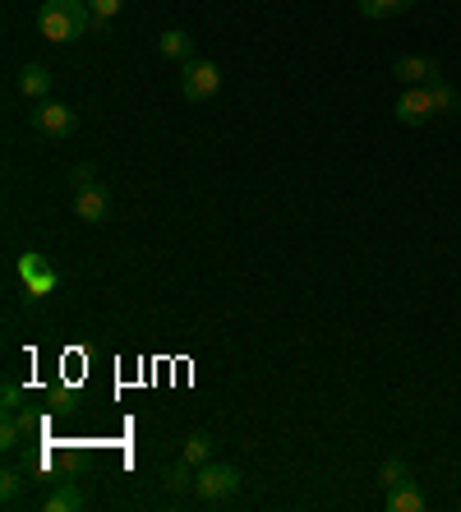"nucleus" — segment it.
Returning a JSON list of instances; mask_svg holds the SVG:
<instances>
[{
  "instance_id": "1",
  "label": "nucleus",
  "mask_w": 461,
  "mask_h": 512,
  "mask_svg": "<svg viewBox=\"0 0 461 512\" xmlns=\"http://www.w3.org/2000/svg\"><path fill=\"white\" fill-rule=\"evenodd\" d=\"M93 10L88 0H42L37 10V33L47 42H79V37L93 33Z\"/></svg>"
},
{
  "instance_id": "2",
  "label": "nucleus",
  "mask_w": 461,
  "mask_h": 512,
  "mask_svg": "<svg viewBox=\"0 0 461 512\" xmlns=\"http://www.w3.org/2000/svg\"><path fill=\"white\" fill-rule=\"evenodd\" d=\"M240 485H245V476H240L236 462H203L199 471H194V499L208 503V508H226V503H236Z\"/></svg>"
},
{
  "instance_id": "3",
  "label": "nucleus",
  "mask_w": 461,
  "mask_h": 512,
  "mask_svg": "<svg viewBox=\"0 0 461 512\" xmlns=\"http://www.w3.org/2000/svg\"><path fill=\"white\" fill-rule=\"evenodd\" d=\"M28 125H33L42 139H70V134L79 130V116H74L65 102L42 97V102H33V111H28Z\"/></svg>"
},
{
  "instance_id": "4",
  "label": "nucleus",
  "mask_w": 461,
  "mask_h": 512,
  "mask_svg": "<svg viewBox=\"0 0 461 512\" xmlns=\"http://www.w3.org/2000/svg\"><path fill=\"white\" fill-rule=\"evenodd\" d=\"M217 93H222V70H217L213 60L180 65V97H185V102H213Z\"/></svg>"
},
{
  "instance_id": "5",
  "label": "nucleus",
  "mask_w": 461,
  "mask_h": 512,
  "mask_svg": "<svg viewBox=\"0 0 461 512\" xmlns=\"http://www.w3.org/2000/svg\"><path fill=\"white\" fill-rule=\"evenodd\" d=\"M19 282H24V291H28V305H37V300L51 296L60 286V273L51 268L47 254L28 250V254H19Z\"/></svg>"
},
{
  "instance_id": "6",
  "label": "nucleus",
  "mask_w": 461,
  "mask_h": 512,
  "mask_svg": "<svg viewBox=\"0 0 461 512\" xmlns=\"http://www.w3.org/2000/svg\"><path fill=\"white\" fill-rule=\"evenodd\" d=\"M74 217L79 222H88V227H102L111 217V194L107 185L97 180V185H83V190H74Z\"/></svg>"
},
{
  "instance_id": "7",
  "label": "nucleus",
  "mask_w": 461,
  "mask_h": 512,
  "mask_svg": "<svg viewBox=\"0 0 461 512\" xmlns=\"http://www.w3.org/2000/svg\"><path fill=\"white\" fill-rule=\"evenodd\" d=\"M434 116H438V107H434V97H429V84H415L397 97V120L402 125H425Z\"/></svg>"
},
{
  "instance_id": "8",
  "label": "nucleus",
  "mask_w": 461,
  "mask_h": 512,
  "mask_svg": "<svg viewBox=\"0 0 461 512\" xmlns=\"http://www.w3.org/2000/svg\"><path fill=\"white\" fill-rule=\"evenodd\" d=\"M392 74H397V84H406V88L434 84V79H438V60L434 56H397V60H392Z\"/></svg>"
},
{
  "instance_id": "9",
  "label": "nucleus",
  "mask_w": 461,
  "mask_h": 512,
  "mask_svg": "<svg viewBox=\"0 0 461 512\" xmlns=\"http://www.w3.org/2000/svg\"><path fill=\"white\" fill-rule=\"evenodd\" d=\"M388 512H425L429 508V494L420 485H415V480H402V485H392L388 489Z\"/></svg>"
},
{
  "instance_id": "10",
  "label": "nucleus",
  "mask_w": 461,
  "mask_h": 512,
  "mask_svg": "<svg viewBox=\"0 0 461 512\" xmlns=\"http://www.w3.org/2000/svg\"><path fill=\"white\" fill-rule=\"evenodd\" d=\"M157 51H162L166 60H176V65H190L194 60V37L185 33V28H166V33L157 37Z\"/></svg>"
},
{
  "instance_id": "11",
  "label": "nucleus",
  "mask_w": 461,
  "mask_h": 512,
  "mask_svg": "<svg viewBox=\"0 0 461 512\" xmlns=\"http://www.w3.org/2000/svg\"><path fill=\"white\" fill-rule=\"evenodd\" d=\"M19 93H24L28 102H42V97L51 93V70H47V65L28 60L24 70H19Z\"/></svg>"
},
{
  "instance_id": "12",
  "label": "nucleus",
  "mask_w": 461,
  "mask_h": 512,
  "mask_svg": "<svg viewBox=\"0 0 461 512\" xmlns=\"http://www.w3.org/2000/svg\"><path fill=\"white\" fill-rule=\"evenodd\" d=\"M42 508H47V512H83V508H88V499H83L79 485H70V480H65V485H56L47 499H42Z\"/></svg>"
},
{
  "instance_id": "13",
  "label": "nucleus",
  "mask_w": 461,
  "mask_h": 512,
  "mask_svg": "<svg viewBox=\"0 0 461 512\" xmlns=\"http://www.w3.org/2000/svg\"><path fill=\"white\" fill-rule=\"evenodd\" d=\"M162 489H166V494H176V499L194 494V466H190V462L166 466V471H162Z\"/></svg>"
},
{
  "instance_id": "14",
  "label": "nucleus",
  "mask_w": 461,
  "mask_h": 512,
  "mask_svg": "<svg viewBox=\"0 0 461 512\" xmlns=\"http://www.w3.org/2000/svg\"><path fill=\"white\" fill-rule=\"evenodd\" d=\"M180 462H190L194 471H199L203 462H213V434H203V429H194L190 439H185V448H180Z\"/></svg>"
},
{
  "instance_id": "15",
  "label": "nucleus",
  "mask_w": 461,
  "mask_h": 512,
  "mask_svg": "<svg viewBox=\"0 0 461 512\" xmlns=\"http://www.w3.org/2000/svg\"><path fill=\"white\" fill-rule=\"evenodd\" d=\"M365 19H388V14H406L415 0H355Z\"/></svg>"
},
{
  "instance_id": "16",
  "label": "nucleus",
  "mask_w": 461,
  "mask_h": 512,
  "mask_svg": "<svg viewBox=\"0 0 461 512\" xmlns=\"http://www.w3.org/2000/svg\"><path fill=\"white\" fill-rule=\"evenodd\" d=\"M19 503H24V476L0 471V508H19Z\"/></svg>"
},
{
  "instance_id": "17",
  "label": "nucleus",
  "mask_w": 461,
  "mask_h": 512,
  "mask_svg": "<svg viewBox=\"0 0 461 512\" xmlns=\"http://www.w3.org/2000/svg\"><path fill=\"white\" fill-rule=\"evenodd\" d=\"M402 480H411V466H406V457H383L379 466V485L392 489V485H402Z\"/></svg>"
},
{
  "instance_id": "18",
  "label": "nucleus",
  "mask_w": 461,
  "mask_h": 512,
  "mask_svg": "<svg viewBox=\"0 0 461 512\" xmlns=\"http://www.w3.org/2000/svg\"><path fill=\"white\" fill-rule=\"evenodd\" d=\"M24 434H28V425L19 416H5V420H0V448H5V453H14Z\"/></svg>"
},
{
  "instance_id": "19",
  "label": "nucleus",
  "mask_w": 461,
  "mask_h": 512,
  "mask_svg": "<svg viewBox=\"0 0 461 512\" xmlns=\"http://www.w3.org/2000/svg\"><path fill=\"white\" fill-rule=\"evenodd\" d=\"M429 97H434L438 116H448V111H457V88L443 84V79H434V84H429Z\"/></svg>"
},
{
  "instance_id": "20",
  "label": "nucleus",
  "mask_w": 461,
  "mask_h": 512,
  "mask_svg": "<svg viewBox=\"0 0 461 512\" xmlns=\"http://www.w3.org/2000/svg\"><path fill=\"white\" fill-rule=\"evenodd\" d=\"M88 10H93V24H97V28H107L111 19L125 10V0H88Z\"/></svg>"
},
{
  "instance_id": "21",
  "label": "nucleus",
  "mask_w": 461,
  "mask_h": 512,
  "mask_svg": "<svg viewBox=\"0 0 461 512\" xmlns=\"http://www.w3.org/2000/svg\"><path fill=\"white\" fill-rule=\"evenodd\" d=\"M24 411V393H19V383H5L0 388V416H19Z\"/></svg>"
},
{
  "instance_id": "22",
  "label": "nucleus",
  "mask_w": 461,
  "mask_h": 512,
  "mask_svg": "<svg viewBox=\"0 0 461 512\" xmlns=\"http://www.w3.org/2000/svg\"><path fill=\"white\" fill-rule=\"evenodd\" d=\"M70 185H74V190H83V185H97V167H93V162H79V167H70Z\"/></svg>"
}]
</instances>
